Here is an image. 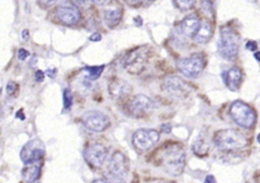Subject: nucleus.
<instances>
[{
  "instance_id": "6ab92c4d",
  "label": "nucleus",
  "mask_w": 260,
  "mask_h": 183,
  "mask_svg": "<svg viewBox=\"0 0 260 183\" xmlns=\"http://www.w3.org/2000/svg\"><path fill=\"white\" fill-rule=\"evenodd\" d=\"M21 175L24 181L27 183H34L38 181L41 176V165L39 162L25 164L24 168L21 171Z\"/></svg>"
},
{
  "instance_id": "a211bd4d",
  "label": "nucleus",
  "mask_w": 260,
  "mask_h": 183,
  "mask_svg": "<svg viewBox=\"0 0 260 183\" xmlns=\"http://www.w3.org/2000/svg\"><path fill=\"white\" fill-rule=\"evenodd\" d=\"M224 81L226 86L233 90L236 92L239 89L241 82H242V72L239 68L233 67L228 70V72L224 75Z\"/></svg>"
},
{
  "instance_id": "79ce46f5",
  "label": "nucleus",
  "mask_w": 260,
  "mask_h": 183,
  "mask_svg": "<svg viewBox=\"0 0 260 183\" xmlns=\"http://www.w3.org/2000/svg\"><path fill=\"white\" fill-rule=\"evenodd\" d=\"M167 183H174V182H167Z\"/></svg>"
},
{
  "instance_id": "7c9ffc66",
  "label": "nucleus",
  "mask_w": 260,
  "mask_h": 183,
  "mask_svg": "<svg viewBox=\"0 0 260 183\" xmlns=\"http://www.w3.org/2000/svg\"><path fill=\"white\" fill-rule=\"evenodd\" d=\"M44 77H45V74H44V72L41 71V70H38V71L36 72V74H35V79H36V81H38V82L43 81Z\"/></svg>"
},
{
  "instance_id": "e433bc0d",
  "label": "nucleus",
  "mask_w": 260,
  "mask_h": 183,
  "mask_svg": "<svg viewBox=\"0 0 260 183\" xmlns=\"http://www.w3.org/2000/svg\"><path fill=\"white\" fill-rule=\"evenodd\" d=\"M47 73H48V75L50 76V77H54L55 76V74H56V69L55 68H52V69H49V70H47Z\"/></svg>"
},
{
  "instance_id": "412c9836",
  "label": "nucleus",
  "mask_w": 260,
  "mask_h": 183,
  "mask_svg": "<svg viewBox=\"0 0 260 183\" xmlns=\"http://www.w3.org/2000/svg\"><path fill=\"white\" fill-rule=\"evenodd\" d=\"M193 151L198 156H204L208 150V145L204 139H197L193 144Z\"/></svg>"
},
{
  "instance_id": "a19ab883",
  "label": "nucleus",
  "mask_w": 260,
  "mask_h": 183,
  "mask_svg": "<svg viewBox=\"0 0 260 183\" xmlns=\"http://www.w3.org/2000/svg\"><path fill=\"white\" fill-rule=\"evenodd\" d=\"M257 140L259 141V143H260V133L258 134V136H257Z\"/></svg>"
},
{
  "instance_id": "0eeeda50",
  "label": "nucleus",
  "mask_w": 260,
  "mask_h": 183,
  "mask_svg": "<svg viewBox=\"0 0 260 183\" xmlns=\"http://www.w3.org/2000/svg\"><path fill=\"white\" fill-rule=\"evenodd\" d=\"M153 102L144 95H136L129 100L127 111L129 115L135 118L145 117L153 110Z\"/></svg>"
},
{
  "instance_id": "ddd939ff",
  "label": "nucleus",
  "mask_w": 260,
  "mask_h": 183,
  "mask_svg": "<svg viewBox=\"0 0 260 183\" xmlns=\"http://www.w3.org/2000/svg\"><path fill=\"white\" fill-rule=\"evenodd\" d=\"M59 20L67 25L76 24L80 19V12L74 4H61L56 11Z\"/></svg>"
},
{
  "instance_id": "39448f33",
  "label": "nucleus",
  "mask_w": 260,
  "mask_h": 183,
  "mask_svg": "<svg viewBox=\"0 0 260 183\" xmlns=\"http://www.w3.org/2000/svg\"><path fill=\"white\" fill-rule=\"evenodd\" d=\"M230 114L233 120L243 128H251L256 121L254 110L242 101H236L232 104Z\"/></svg>"
},
{
  "instance_id": "7ed1b4c3",
  "label": "nucleus",
  "mask_w": 260,
  "mask_h": 183,
  "mask_svg": "<svg viewBox=\"0 0 260 183\" xmlns=\"http://www.w3.org/2000/svg\"><path fill=\"white\" fill-rule=\"evenodd\" d=\"M239 51V36L230 27L224 26L220 29V39L218 41L219 54L228 59L233 60Z\"/></svg>"
},
{
  "instance_id": "f3484780",
  "label": "nucleus",
  "mask_w": 260,
  "mask_h": 183,
  "mask_svg": "<svg viewBox=\"0 0 260 183\" xmlns=\"http://www.w3.org/2000/svg\"><path fill=\"white\" fill-rule=\"evenodd\" d=\"M201 23L196 14H189L187 15L180 24L181 32L186 36V37H194L196 33L198 32Z\"/></svg>"
},
{
  "instance_id": "9b49d317",
  "label": "nucleus",
  "mask_w": 260,
  "mask_h": 183,
  "mask_svg": "<svg viewBox=\"0 0 260 183\" xmlns=\"http://www.w3.org/2000/svg\"><path fill=\"white\" fill-rule=\"evenodd\" d=\"M107 156L106 147L101 143H92L89 144L83 151L84 160L87 162L88 165L94 168L101 167Z\"/></svg>"
},
{
  "instance_id": "1a4fd4ad",
  "label": "nucleus",
  "mask_w": 260,
  "mask_h": 183,
  "mask_svg": "<svg viewBox=\"0 0 260 183\" xmlns=\"http://www.w3.org/2000/svg\"><path fill=\"white\" fill-rule=\"evenodd\" d=\"M45 156V145L42 140L34 138L28 140L21 148L20 159L24 164L40 162Z\"/></svg>"
},
{
  "instance_id": "b1692460",
  "label": "nucleus",
  "mask_w": 260,
  "mask_h": 183,
  "mask_svg": "<svg viewBox=\"0 0 260 183\" xmlns=\"http://www.w3.org/2000/svg\"><path fill=\"white\" fill-rule=\"evenodd\" d=\"M195 1L196 0H175V3L179 9H181L182 11H186L193 7Z\"/></svg>"
},
{
  "instance_id": "c9c22d12",
  "label": "nucleus",
  "mask_w": 260,
  "mask_h": 183,
  "mask_svg": "<svg viewBox=\"0 0 260 183\" xmlns=\"http://www.w3.org/2000/svg\"><path fill=\"white\" fill-rule=\"evenodd\" d=\"M21 38L23 41H27L28 38H29V35H28V30L27 29H24L22 30V35H21Z\"/></svg>"
},
{
  "instance_id": "f8f14e48",
  "label": "nucleus",
  "mask_w": 260,
  "mask_h": 183,
  "mask_svg": "<svg viewBox=\"0 0 260 183\" xmlns=\"http://www.w3.org/2000/svg\"><path fill=\"white\" fill-rule=\"evenodd\" d=\"M164 88L176 98H186L190 93L189 85L180 77L169 76L164 81Z\"/></svg>"
},
{
  "instance_id": "9d476101",
  "label": "nucleus",
  "mask_w": 260,
  "mask_h": 183,
  "mask_svg": "<svg viewBox=\"0 0 260 183\" xmlns=\"http://www.w3.org/2000/svg\"><path fill=\"white\" fill-rule=\"evenodd\" d=\"M81 121L87 129L96 132L105 130L110 124L109 118L100 111L85 112L81 117Z\"/></svg>"
},
{
  "instance_id": "72a5a7b5",
  "label": "nucleus",
  "mask_w": 260,
  "mask_h": 183,
  "mask_svg": "<svg viewBox=\"0 0 260 183\" xmlns=\"http://www.w3.org/2000/svg\"><path fill=\"white\" fill-rule=\"evenodd\" d=\"M161 130L165 132V133H170L171 130H172V127L169 125V124H164L161 126Z\"/></svg>"
},
{
  "instance_id": "393cba45",
  "label": "nucleus",
  "mask_w": 260,
  "mask_h": 183,
  "mask_svg": "<svg viewBox=\"0 0 260 183\" xmlns=\"http://www.w3.org/2000/svg\"><path fill=\"white\" fill-rule=\"evenodd\" d=\"M63 99H64V109L69 110L71 105H72V95H71V92L68 88L64 89Z\"/></svg>"
},
{
  "instance_id": "58836bf2",
  "label": "nucleus",
  "mask_w": 260,
  "mask_h": 183,
  "mask_svg": "<svg viewBox=\"0 0 260 183\" xmlns=\"http://www.w3.org/2000/svg\"><path fill=\"white\" fill-rule=\"evenodd\" d=\"M92 183H108L106 180H102V179H95L92 181Z\"/></svg>"
},
{
  "instance_id": "2eb2a0df",
  "label": "nucleus",
  "mask_w": 260,
  "mask_h": 183,
  "mask_svg": "<svg viewBox=\"0 0 260 183\" xmlns=\"http://www.w3.org/2000/svg\"><path fill=\"white\" fill-rule=\"evenodd\" d=\"M132 92L131 85L120 78H114L109 84V94L115 100H123Z\"/></svg>"
},
{
  "instance_id": "37998d69",
  "label": "nucleus",
  "mask_w": 260,
  "mask_h": 183,
  "mask_svg": "<svg viewBox=\"0 0 260 183\" xmlns=\"http://www.w3.org/2000/svg\"><path fill=\"white\" fill-rule=\"evenodd\" d=\"M34 183H38V182H37V181H36V182H34Z\"/></svg>"
},
{
  "instance_id": "ea45409f",
  "label": "nucleus",
  "mask_w": 260,
  "mask_h": 183,
  "mask_svg": "<svg viewBox=\"0 0 260 183\" xmlns=\"http://www.w3.org/2000/svg\"><path fill=\"white\" fill-rule=\"evenodd\" d=\"M254 56H255V58H256L258 61H260V52H256Z\"/></svg>"
},
{
  "instance_id": "a878e982",
  "label": "nucleus",
  "mask_w": 260,
  "mask_h": 183,
  "mask_svg": "<svg viewBox=\"0 0 260 183\" xmlns=\"http://www.w3.org/2000/svg\"><path fill=\"white\" fill-rule=\"evenodd\" d=\"M6 90H7L8 95H10V96L14 95L16 93V90H17V84L15 82H13V81H9L7 83V85H6Z\"/></svg>"
},
{
  "instance_id": "aec40b11",
  "label": "nucleus",
  "mask_w": 260,
  "mask_h": 183,
  "mask_svg": "<svg viewBox=\"0 0 260 183\" xmlns=\"http://www.w3.org/2000/svg\"><path fill=\"white\" fill-rule=\"evenodd\" d=\"M212 36V26L208 21H204L201 23L198 32L194 36V40L197 43L204 44L206 43Z\"/></svg>"
},
{
  "instance_id": "dca6fc26",
  "label": "nucleus",
  "mask_w": 260,
  "mask_h": 183,
  "mask_svg": "<svg viewBox=\"0 0 260 183\" xmlns=\"http://www.w3.org/2000/svg\"><path fill=\"white\" fill-rule=\"evenodd\" d=\"M128 160L125 157V155L122 154L121 151L114 152L109 163V171L114 174L125 177L128 173Z\"/></svg>"
},
{
  "instance_id": "f257e3e1",
  "label": "nucleus",
  "mask_w": 260,
  "mask_h": 183,
  "mask_svg": "<svg viewBox=\"0 0 260 183\" xmlns=\"http://www.w3.org/2000/svg\"><path fill=\"white\" fill-rule=\"evenodd\" d=\"M155 163L172 176H179L185 168L186 154L177 142H169L160 146L155 155Z\"/></svg>"
},
{
  "instance_id": "c756f323",
  "label": "nucleus",
  "mask_w": 260,
  "mask_h": 183,
  "mask_svg": "<svg viewBox=\"0 0 260 183\" xmlns=\"http://www.w3.org/2000/svg\"><path fill=\"white\" fill-rule=\"evenodd\" d=\"M246 48L248 49V50H250V51H256L257 50V44L255 43V42H252V41H249V42H247V44H246Z\"/></svg>"
},
{
  "instance_id": "2f4dec72",
  "label": "nucleus",
  "mask_w": 260,
  "mask_h": 183,
  "mask_svg": "<svg viewBox=\"0 0 260 183\" xmlns=\"http://www.w3.org/2000/svg\"><path fill=\"white\" fill-rule=\"evenodd\" d=\"M101 39H102V37H101V35H100L99 33L92 34V35L90 36V38H89V40L92 41V42H98V41H100Z\"/></svg>"
},
{
  "instance_id": "4468645a",
  "label": "nucleus",
  "mask_w": 260,
  "mask_h": 183,
  "mask_svg": "<svg viewBox=\"0 0 260 183\" xmlns=\"http://www.w3.org/2000/svg\"><path fill=\"white\" fill-rule=\"evenodd\" d=\"M123 15V6L116 0H112L106 5L104 10V19L106 24L113 28L121 21Z\"/></svg>"
},
{
  "instance_id": "4be33fe9",
  "label": "nucleus",
  "mask_w": 260,
  "mask_h": 183,
  "mask_svg": "<svg viewBox=\"0 0 260 183\" xmlns=\"http://www.w3.org/2000/svg\"><path fill=\"white\" fill-rule=\"evenodd\" d=\"M85 70L87 71L88 78L93 80V79H96L98 77H100V75L102 74V72L104 70V65H101V66H88V67H85Z\"/></svg>"
},
{
  "instance_id": "423d86ee",
  "label": "nucleus",
  "mask_w": 260,
  "mask_h": 183,
  "mask_svg": "<svg viewBox=\"0 0 260 183\" xmlns=\"http://www.w3.org/2000/svg\"><path fill=\"white\" fill-rule=\"evenodd\" d=\"M177 67L180 72L187 77H197L204 68V59L200 54H193L190 57L180 59L177 62Z\"/></svg>"
},
{
  "instance_id": "4c0bfd02",
  "label": "nucleus",
  "mask_w": 260,
  "mask_h": 183,
  "mask_svg": "<svg viewBox=\"0 0 260 183\" xmlns=\"http://www.w3.org/2000/svg\"><path fill=\"white\" fill-rule=\"evenodd\" d=\"M93 3H95V4H98V5H102V4H104L105 2H106V0H91Z\"/></svg>"
},
{
  "instance_id": "c85d7f7f",
  "label": "nucleus",
  "mask_w": 260,
  "mask_h": 183,
  "mask_svg": "<svg viewBox=\"0 0 260 183\" xmlns=\"http://www.w3.org/2000/svg\"><path fill=\"white\" fill-rule=\"evenodd\" d=\"M17 56H18V58L20 60H24L28 56V52L26 50H24V49H19V51L17 53Z\"/></svg>"
},
{
  "instance_id": "f03ea898",
  "label": "nucleus",
  "mask_w": 260,
  "mask_h": 183,
  "mask_svg": "<svg viewBox=\"0 0 260 183\" xmlns=\"http://www.w3.org/2000/svg\"><path fill=\"white\" fill-rule=\"evenodd\" d=\"M215 145L222 150H235L245 147L248 144L247 138L237 130L222 129L213 136Z\"/></svg>"
},
{
  "instance_id": "20e7f679",
  "label": "nucleus",
  "mask_w": 260,
  "mask_h": 183,
  "mask_svg": "<svg viewBox=\"0 0 260 183\" xmlns=\"http://www.w3.org/2000/svg\"><path fill=\"white\" fill-rule=\"evenodd\" d=\"M149 53L150 51L146 46L132 50L124 59V67L131 74L141 73L147 64Z\"/></svg>"
},
{
  "instance_id": "6e6552de",
  "label": "nucleus",
  "mask_w": 260,
  "mask_h": 183,
  "mask_svg": "<svg viewBox=\"0 0 260 183\" xmlns=\"http://www.w3.org/2000/svg\"><path fill=\"white\" fill-rule=\"evenodd\" d=\"M159 134L154 129H138L134 132L132 142L138 151H146L150 149L158 140Z\"/></svg>"
},
{
  "instance_id": "473e14b6",
  "label": "nucleus",
  "mask_w": 260,
  "mask_h": 183,
  "mask_svg": "<svg viewBox=\"0 0 260 183\" xmlns=\"http://www.w3.org/2000/svg\"><path fill=\"white\" fill-rule=\"evenodd\" d=\"M204 183H216V181H215V178L212 175H207L206 178H205Z\"/></svg>"
},
{
  "instance_id": "f704fd0d",
  "label": "nucleus",
  "mask_w": 260,
  "mask_h": 183,
  "mask_svg": "<svg viewBox=\"0 0 260 183\" xmlns=\"http://www.w3.org/2000/svg\"><path fill=\"white\" fill-rule=\"evenodd\" d=\"M72 4H74V5H82V4H84L87 0H69Z\"/></svg>"
},
{
  "instance_id": "cd10ccee",
  "label": "nucleus",
  "mask_w": 260,
  "mask_h": 183,
  "mask_svg": "<svg viewBox=\"0 0 260 183\" xmlns=\"http://www.w3.org/2000/svg\"><path fill=\"white\" fill-rule=\"evenodd\" d=\"M39 4H41L42 6H45V7H49L51 5H53L57 0H37Z\"/></svg>"
},
{
  "instance_id": "5701e85b",
  "label": "nucleus",
  "mask_w": 260,
  "mask_h": 183,
  "mask_svg": "<svg viewBox=\"0 0 260 183\" xmlns=\"http://www.w3.org/2000/svg\"><path fill=\"white\" fill-rule=\"evenodd\" d=\"M105 179H106V181H107L108 183H126L123 176L114 174V173H112V172H110V171H108V172L105 174Z\"/></svg>"
},
{
  "instance_id": "bb28decb",
  "label": "nucleus",
  "mask_w": 260,
  "mask_h": 183,
  "mask_svg": "<svg viewBox=\"0 0 260 183\" xmlns=\"http://www.w3.org/2000/svg\"><path fill=\"white\" fill-rule=\"evenodd\" d=\"M123 1H125L127 4H129L131 6L137 7V6H140L145 0H123Z\"/></svg>"
}]
</instances>
